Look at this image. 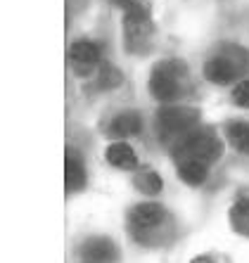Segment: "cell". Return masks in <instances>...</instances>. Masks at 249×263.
<instances>
[{"instance_id":"7","label":"cell","mask_w":249,"mask_h":263,"mask_svg":"<svg viewBox=\"0 0 249 263\" xmlns=\"http://www.w3.org/2000/svg\"><path fill=\"white\" fill-rule=\"evenodd\" d=\"M69 62L78 76H88L100 64V47L93 40H76L69 50Z\"/></svg>"},{"instance_id":"14","label":"cell","mask_w":249,"mask_h":263,"mask_svg":"<svg viewBox=\"0 0 249 263\" xmlns=\"http://www.w3.org/2000/svg\"><path fill=\"white\" fill-rule=\"evenodd\" d=\"M226 138L235 149L249 152V124H244V121H233V124H228Z\"/></svg>"},{"instance_id":"1","label":"cell","mask_w":249,"mask_h":263,"mask_svg":"<svg viewBox=\"0 0 249 263\" xmlns=\"http://www.w3.org/2000/svg\"><path fill=\"white\" fill-rule=\"evenodd\" d=\"M169 214L162 204L147 201V204H138L133 206L128 214V230H131L133 240L140 244H159L169 237Z\"/></svg>"},{"instance_id":"19","label":"cell","mask_w":249,"mask_h":263,"mask_svg":"<svg viewBox=\"0 0 249 263\" xmlns=\"http://www.w3.org/2000/svg\"><path fill=\"white\" fill-rule=\"evenodd\" d=\"M192 263H214V261H211V258H207V256H200V258H195Z\"/></svg>"},{"instance_id":"12","label":"cell","mask_w":249,"mask_h":263,"mask_svg":"<svg viewBox=\"0 0 249 263\" xmlns=\"http://www.w3.org/2000/svg\"><path fill=\"white\" fill-rule=\"evenodd\" d=\"M178 164V176L187 185H202L209 176V166L202 162H176Z\"/></svg>"},{"instance_id":"2","label":"cell","mask_w":249,"mask_h":263,"mask_svg":"<svg viewBox=\"0 0 249 263\" xmlns=\"http://www.w3.org/2000/svg\"><path fill=\"white\" fill-rule=\"evenodd\" d=\"M190 88L187 67L180 60H164L155 64L150 76V90L159 102H173L183 97Z\"/></svg>"},{"instance_id":"15","label":"cell","mask_w":249,"mask_h":263,"mask_svg":"<svg viewBox=\"0 0 249 263\" xmlns=\"http://www.w3.org/2000/svg\"><path fill=\"white\" fill-rule=\"evenodd\" d=\"M162 178H159V173H155V171H140L138 176H135V187L140 190V192L145 194H159L162 192Z\"/></svg>"},{"instance_id":"6","label":"cell","mask_w":249,"mask_h":263,"mask_svg":"<svg viewBox=\"0 0 249 263\" xmlns=\"http://www.w3.org/2000/svg\"><path fill=\"white\" fill-rule=\"evenodd\" d=\"M200 121V114L195 109L187 107H169L162 109L157 114V133L164 142H171V140H183L187 133L195 131V124Z\"/></svg>"},{"instance_id":"8","label":"cell","mask_w":249,"mask_h":263,"mask_svg":"<svg viewBox=\"0 0 249 263\" xmlns=\"http://www.w3.org/2000/svg\"><path fill=\"white\" fill-rule=\"evenodd\" d=\"M81 258L83 263H114L119 258V249L107 237H90L81 247Z\"/></svg>"},{"instance_id":"4","label":"cell","mask_w":249,"mask_h":263,"mask_svg":"<svg viewBox=\"0 0 249 263\" xmlns=\"http://www.w3.org/2000/svg\"><path fill=\"white\" fill-rule=\"evenodd\" d=\"M249 69V52L242 47H230V52H218L204 64L207 81L216 85L233 83L237 76H242Z\"/></svg>"},{"instance_id":"11","label":"cell","mask_w":249,"mask_h":263,"mask_svg":"<svg viewBox=\"0 0 249 263\" xmlns=\"http://www.w3.org/2000/svg\"><path fill=\"white\" fill-rule=\"evenodd\" d=\"M230 218H233L235 230L242 235H249V190H242L235 199L233 209H230Z\"/></svg>"},{"instance_id":"13","label":"cell","mask_w":249,"mask_h":263,"mask_svg":"<svg viewBox=\"0 0 249 263\" xmlns=\"http://www.w3.org/2000/svg\"><path fill=\"white\" fill-rule=\"evenodd\" d=\"M86 185V169H83V162L78 159L74 152L67 154V190L69 192H76Z\"/></svg>"},{"instance_id":"16","label":"cell","mask_w":249,"mask_h":263,"mask_svg":"<svg viewBox=\"0 0 249 263\" xmlns=\"http://www.w3.org/2000/svg\"><path fill=\"white\" fill-rule=\"evenodd\" d=\"M121 83V74L119 69H114L112 64H105L100 69V76H97V88L102 90H109V88H114V85Z\"/></svg>"},{"instance_id":"10","label":"cell","mask_w":249,"mask_h":263,"mask_svg":"<svg viewBox=\"0 0 249 263\" xmlns=\"http://www.w3.org/2000/svg\"><path fill=\"white\" fill-rule=\"evenodd\" d=\"M107 162L117 169H124V171H131V169H138V156L133 152L131 145L126 142H112L107 147Z\"/></svg>"},{"instance_id":"5","label":"cell","mask_w":249,"mask_h":263,"mask_svg":"<svg viewBox=\"0 0 249 263\" xmlns=\"http://www.w3.org/2000/svg\"><path fill=\"white\" fill-rule=\"evenodd\" d=\"M124 33H126V47L131 52H145L152 40V19H150V8L145 3H135L133 8L124 10Z\"/></svg>"},{"instance_id":"3","label":"cell","mask_w":249,"mask_h":263,"mask_svg":"<svg viewBox=\"0 0 249 263\" xmlns=\"http://www.w3.org/2000/svg\"><path fill=\"white\" fill-rule=\"evenodd\" d=\"M221 152H223V147H221V140L216 138V133L197 128V131L187 133L176 145L173 156H176V162H202L209 166L211 162H216L221 156Z\"/></svg>"},{"instance_id":"9","label":"cell","mask_w":249,"mask_h":263,"mask_svg":"<svg viewBox=\"0 0 249 263\" xmlns=\"http://www.w3.org/2000/svg\"><path fill=\"white\" fill-rule=\"evenodd\" d=\"M142 128V119L140 114H135V112H121L112 119V124H109V135H114V138H131V135H138Z\"/></svg>"},{"instance_id":"17","label":"cell","mask_w":249,"mask_h":263,"mask_svg":"<svg viewBox=\"0 0 249 263\" xmlns=\"http://www.w3.org/2000/svg\"><path fill=\"white\" fill-rule=\"evenodd\" d=\"M233 102L235 104H240V107H249V81H242V83L235 85Z\"/></svg>"},{"instance_id":"18","label":"cell","mask_w":249,"mask_h":263,"mask_svg":"<svg viewBox=\"0 0 249 263\" xmlns=\"http://www.w3.org/2000/svg\"><path fill=\"white\" fill-rule=\"evenodd\" d=\"M114 5H119V8H124V10H128V8H133L135 3H140V0H112Z\"/></svg>"}]
</instances>
